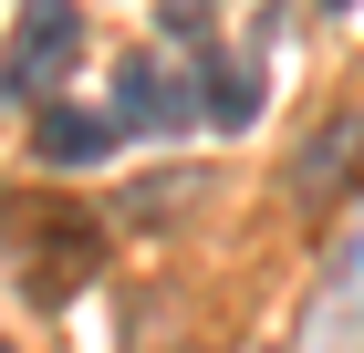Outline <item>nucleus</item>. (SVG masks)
<instances>
[{"label":"nucleus","instance_id":"1","mask_svg":"<svg viewBox=\"0 0 364 353\" xmlns=\"http://www.w3.org/2000/svg\"><path fill=\"white\" fill-rule=\"evenodd\" d=\"M73 53H84L73 0H31V11H21V42H11V63H0V83H11V94H53V73Z\"/></svg>","mask_w":364,"mask_h":353},{"label":"nucleus","instance_id":"2","mask_svg":"<svg viewBox=\"0 0 364 353\" xmlns=\"http://www.w3.org/2000/svg\"><path fill=\"white\" fill-rule=\"evenodd\" d=\"M125 125H146V136H177L188 125V83L156 73V63H125Z\"/></svg>","mask_w":364,"mask_h":353},{"label":"nucleus","instance_id":"3","mask_svg":"<svg viewBox=\"0 0 364 353\" xmlns=\"http://www.w3.org/2000/svg\"><path fill=\"white\" fill-rule=\"evenodd\" d=\"M105 146H114L105 114H84V104H53V114H42V156H53V166H94Z\"/></svg>","mask_w":364,"mask_h":353},{"label":"nucleus","instance_id":"4","mask_svg":"<svg viewBox=\"0 0 364 353\" xmlns=\"http://www.w3.org/2000/svg\"><path fill=\"white\" fill-rule=\"evenodd\" d=\"M354 156H364V125H354V114H333V125H323V136L302 146V188H312V197H333Z\"/></svg>","mask_w":364,"mask_h":353},{"label":"nucleus","instance_id":"5","mask_svg":"<svg viewBox=\"0 0 364 353\" xmlns=\"http://www.w3.org/2000/svg\"><path fill=\"white\" fill-rule=\"evenodd\" d=\"M260 114V73L250 63H208V125H250Z\"/></svg>","mask_w":364,"mask_h":353},{"label":"nucleus","instance_id":"6","mask_svg":"<svg viewBox=\"0 0 364 353\" xmlns=\"http://www.w3.org/2000/svg\"><path fill=\"white\" fill-rule=\"evenodd\" d=\"M0 353H11V343H0Z\"/></svg>","mask_w":364,"mask_h":353}]
</instances>
